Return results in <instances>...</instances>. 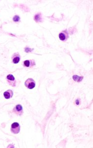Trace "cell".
<instances>
[{
	"mask_svg": "<svg viewBox=\"0 0 93 148\" xmlns=\"http://www.w3.org/2000/svg\"><path fill=\"white\" fill-rule=\"evenodd\" d=\"M25 85L26 88L31 90L35 87V81L32 78H29L25 81Z\"/></svg>",
	"mask_w": 93,
	"mask_h": 148,
	"instance_id": "1",
	"label": "cell"
},
{
	"mask_svg": "<svg viewBox=\"0 0 93 148\" xmlns=\"http://www.w3.org/2000/svg\"><path fill=\"white\" fill-rule=\"evenodd\" d=\"M13 95V92L12 90H8L6 91L4 93V96L6 99H8L11 98Z\"/></svg>",
	"mask_w": 93,
	"mask_h": 148,
	"instance_id": "8",
	"label": "cell"
},
{
	"mask_svg": "<svg viewBox=\"0 0 93 148\" xmlns=\"http://www.w3.org/2000/svg\"><path fill=\"white\" fill-rule=\"evenodd\" d=\"M13 20L15 22H18L20 20V17L18 15H15L13 18Z\"/></svg>",
	"mask_w": 93,
	"mask_h": 148,
	"instance_id": "10",
	"label": "cell"
},
{
	"mask_svg": "<svg viewBox=\"0 0 93 148\" xmlns=\"http://www.w3.org/2000/svg\"><path fill=\"white\" fill-rule=\"evenodd\" d=\"M11 59H12V62L13 64H17L20 61L21 56L18 52L15 53L13 54Z\"/></svg>",
	"mask_w": 93,
	"mask_h": 148,
	"instance_id": "7",
	"label": "cell"
},
{
	"mask_svg": "<svg viewBox=\"0 0 93 148\" xmlns=\"http://www.w3.org/2000/svg\"><path fill=\"white\" fill-rule=\"evenodd\" d=\"M10 130L13 134H18L20 131V126L18 123H13L11 125Z\"/></svg>",
	"mask_w": 93,
	"mask_h": 148,
	"instance_id": "3",
	"label": "cell"
},
{
	"mask_svg": "<svg viewBox=\"0 0 93 148\" xmlns=\"http://www.w3.org/2000/svg\"><path fill=\"white\" fill-rule=\"evenodd\" d=\"M13 111L17 115L19 116H21L23 114V107L22 106L18 104L13 109Z\"/></svg>",
	"mask_w": 93,
	"mask_h": 148,
	"instance_id": "4",
	"label": "cell"
},
{
	"mask_svg": "<svg viewBox=\"0 0 93 148\" xmlns=\"http://www.w3.org/2000/svg\"><path fill=\"white\" fill-rule=\"evenodd\" d=\"M34 20L36 22H40L42 20V16L41 15V14H38L36 15L34 17Z\"/></svg>",
	"mask_w": 93,
	"mask_h": 148,
	"instance_id": "9",
	"label": "cell"
},
{
	"mask_svg": "<svg viewBox=\"0 0 93 148\" xmlns=\"http://www.w3.org/2000/svg\"><path fill=\"white\" fill-rule=\"evenodd\" d=\"M69 33L67 30H63L59 34V38L60 40L63 42L66 41L69 38Z\"/></svg>",
	"mask_w": 93,
	"mask_h": 148,
	"instance_id": "5",
	"label": "cell"
},
{
	"mask_svg": "<svg viewBox=\"0 0 93 148\" xmlns=\"http://www.w3.org/2000/svg\"><path fill=\"white\" fill-rule=\"evenodd\" d=\"M6 80H7V83L12 86V87H16V81L14 77L13 76L12 74H8L7 76H6Z\"/></svg>",
	"mask_w": 93,
	"mask_h": 148,
	"instance_id": "2",
	"label": "cell"
},
{
	"mask_svg": "<svg viewBox=\"0 0 93 148\" xmlns=\"http://www.w3.org/2000/svg\"><path fill=\"white\" fill-rule=\"evenodd\" d=\"M23 63V65L26 68H32L35 65V62L33 60H25Z\"/></svg>",
	"mask_w": 93,
	"mask_h": 148,
	"instance_id": "6",
	"label": "cell"
}]
</instances>
